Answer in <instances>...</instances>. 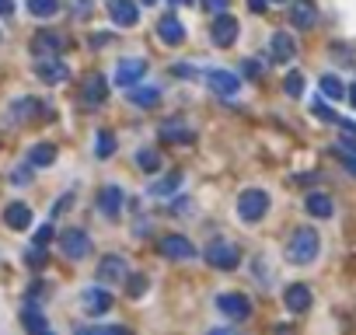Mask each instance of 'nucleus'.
<instances>
[{
    "label": "nucleus",
    "mask_w": 356,
    "mask_h": 335,
    "mask_svg": "<svg viewBox=\"0 0 356 335\" xmlns=\"http://www.w3.org/2000/svg\"><path fill=\"white\" fill-rule=\"evenodd\" d=\"M290 25L293 28H315L318 25V8L311 4V0H297V4L290 8Z\"/></svg>",
    "instance_id": "obj_16"
},
{
    "label": "nucleus",
    "mask_w": 356,
    "mask_h": 335,
    "mask_svg": "<svg viewBox=\"0 0 356 335\" xmlns=\"http://www.w3.org/2000/svg\"><path fill=\"white\" fill-rule=\"evenodd\" d=\"M143 74H147V63L136 60V56H129V60H123V63L116 67V84H123V88L129 91L133 84H140Z\"/></svg>",
    "instance_id": "obj_11"
},
{
    "label": "nucleus",
    "mask_w": 356,
    "mask_h": 335,
    "mask_svg": "<svg viewBox=\"0 0 356 335\" xmlns=\"http://www.w3.org/2000/svg\"><path fill=\"white\" fill-rule=\"evenodd\" d=\"M318 252H322V238L315 227H297L286 241V262H293V265H311L318 258Z\"/></svg>",
    "instance_id": "obj_1"
},
{
    "label": "nucleus",
    "mask_w": 356,
    "mask_h": 335,
    "mask_svg": "<svg viewBox=\"0 0 356 335\" xmlns=\"http://www.w3.org/2000/svg\"><path fill=\"white\" fill-rule=\"evenodd\" d=\"M210 39H213V45H220V49L234 45V39H238V21H234L231 14H220V18L213 21V28H210Z\"/></svg>",
    "instance_id": "obj_13"
},
{
    "label": "nucleus",
    "mask_w": 356,
    "mask_h": 335,
    "mask_svg": "<svg viewBox=\"0 0 356 335\" xmlns=\"http://www.w3.org/2000/svg\"><path fill=\"white\" fill-rule=\"evenodd\" d=\"M161 255H165V258H175V262H185V258L196 255V245H192L189 238H182V234H165V238H161Z\"/></svg>",
    "instance_id": "obj_8"
},
{
    "label": "nucleus",
    "mask_w": 356,
    "mask_h": 335,
    "mask_svg": "<svg viewBox=\"0 0 356 335\" xmlns=\"http://www.w3.org/2000/svg\"><path fill=\"white\" fill-rule=\"evenodd\" d=\"M210 335H241V332H234V328H213Z\"/></svg>",
    "instance_id": "obj_46"
},
{
    "label": "nucleus",
    "mask_w": 356,
    "mask_h": 335,
    "mask_svg": "<svg viewBox=\"0 0 356 335\" xmlns=\"http://www.w3.org/2000/svg\"><path fill=\"white\" fill-rule=\"evenodd\" d=\"M49 238H53V223H42V227L35 231V238H32V248H45Z\"/></svg>",
    "instance_id": "obj_35"
},
{
    "label": "nucleus",
    "mask_w": 356,
    "mask_h": 335,
    "mask_svg": "<svg viewBox=\"0 0 356 335\" xmlns=\"http://www.w3.org/2000/svg\"><path fill=\"white\" fill-rule=\"evenodd\" d=\"M283 91H286L290 98H300V94H304V74H300V70H290L286 81H283Z\"/></svg>",
    "instance_id": "obj_32"
},
{
    "label": "nucleus",
    "mask_w": 356,
    "mask_h": 335,
    "mask_svg": "<svg viewBox=\"0 0 356 335\" xmlns=\"http://www.w3.org/2000/svg\"><path fill=\"white\" fill-rule=\"evenodd\" d=\"M21 325L28 328V335H49V325H45V314L35 307V304H25L21 311Z\"/></svg>",
    "instance_id": "obj_23"
},
{
    "label": "nucleus",
    "mask_w": 356,
    "mask_h": 335,
    "mask_svg": "<svg viewBox=\"0 0 356 335\" xmlns=\"http://www.w3.org/2000/svg\"><path fill=\"white\" fill-rule=\"evenodd\" d=\"M158 133H161V140H171V143H192V140H196V133H192V130L185 126V119H178V116H175V119H165Z\"/></svg>",
    "instance_id": "obj_18"
},
{
    "label": "nucleus",
    "mask_w": 356,
    "mask_h": 335,
    "mask_svg": "<svg viewBox=\"0 0 356 335\" xmlns=\"http://www.w3.org/2000/svg\"><path fill=\"white\" fill-rule=\"evenodd\" d=\"M77 335H98L94 328H77Z\"/></svg>",
    "instance_id": "obj_47"
},
{
    "label": "nucleus",
    "mask_w": 356,
    "mask_h": 335,
    "mask_svg": "<svg viewBox=\"0 0 356 335\" xmlns=\"http://www.w3.org/2000/svg\"><path fill=\"white\" fill-rule=\"evenodd\" d=\"M60 248H63L67 258H87L91 255V238L81 227H70V231L60 234Z\"/></svg>",
    "instance_id": "obj_6"
},
{
    "label": "nucleus",
    "mask_w": 356,
    "mask_h": 335,
    "mask_svg": "<svg viewBox=\"0 0 356 335\" xmlns=\"http://www.w3.org/2000/svg\"><path fill=\"white\" fill-rule=\"evenodd\" d=\"M63 49V35L60 32H49L42 28L35 39H32V52L39 56V60H56V52Z\"/></svg>",
    "instance_id": "obj_7"
},
{
    "label": "nucleus",
    "mask_w": 356,
    "mask_h": 335,
    "mask_svg": "<svg viewBox=\"0 0 356 335\" xmlns=\"http://www.w3.org/2000/svg\"><path fill=\"white\" fill-rule=\"evenodd\" d=\"M56 161V147L53 143H35L28 150V168H49Z\"/></svg>",
    "instance_id": "obj_27"
},
{
    "label": "nucleus",
    "mask_w": 356,
    "mask_h": 335,
    "mask_svg": "<svg viewBox=\"0 0 356 335\" xmlns=\"http://www.w3.org/2000/svg\"><path fill=\"white\" fill-rule=\"evenodd\" d=\"M49 335H53V332H49Z\"/></svg>",
    "instance_id": "obj_51"
},
{
    "label": "nucleus",
    "mask_w": 356,
    "mask_h": 335,
    "mask_svg": "<svg viewBox=\"0 0 356 335\" xmlns=\"http://www.w3.org/2000/svg\"><path fill=\"white\" fill-rule=\"evenodd\" d=\"M241 70H244L248 77H259V74H262V67H259L255 60H244V63H241Z\"/></svg>",
    "instance_id": "obj_39"
},
{
    "label": "nucleus",
    "mask_w": 356,
    "mask_h": 335,
    "mask_svg": "<svg viewBox=\"0 0 356 335\" xmlns=\"http://www.w3.org/2000/svg\"><path fill=\"white\" fill-rule=\"evenodd\" d=\"M207 81H210V88H213L217 94H224V98H234V94L241 91V81H238L234 74H227V70H210Z\"/></svg>",
    "instance_id": "obj_19"
},
{
    "label": "nucleus",
    "mask_w": 356,
    "mask_h": 335,
    "mask_svg": "<svg viewBox=\"0 0 356 335\" xmlns=\"http://www.w3.org/2000/svg\"><path fill=\"white\" fill-rule=\"evenodd\" d=\"M70 206H74V196L67 192V196H63V199H60V203L53 206V216H56V213H63V210H70Z\"/></svg>",
    "instance_id": "obj_40"
},
{
    "label": "nucleus",
    "mask_w": 356,
    "mask_h": 335,
    "mask_svg": "<svg viewBox=\"0 0 356 335\" xmlns=\"http://www.w3.org/2000/svg\"><path fill=\"white\" fill-rule=\"evenodd\" d=\"M322 94H325V98H332V101H339V98H349V88H346L339 77L325 74V77H322Z\"/></svg>",
    "instance_id": "obj_28"
},
{
    "label": "nucleus",
    "mask_w": 356,
    "mask_h": 335,
    "mask_svg": "<svg viewBox=\"0 0 356 335\" xmlns=\"http://www.w3.org/2000/svg\"><path fill=\"white\" fill-rule=\"evenodd\" d=\"M202 258H207L213 269H224V272H231V269H238V262H241V252H238L231 241H210V248L202 252Z\"/></svg>",
    "instance_id": "obj_3"
},
{
    "label": "nucleus",
    "mask_w": 356,
    "mask_h": 335,
    "mask_svg": "<svg viewBox=\"0 0 356 335\" xmlns=\"http://www.w3.org/2000/svg\"><path fill=\"white\" fill-rule=\"evenodd\" d=\"M4 220H8L11 231H25L28 223H32V210H28L25 203H11V206L4 210Z\"/></svg>",
    "instance_id": "obj_25"
},
{
    "label": "nucleus",
    "mask_w": 356,
    "mask_h": 335,
    "mask_svg": "<svg viewBox=\"0 0 356 335\" xmlns=\"http://www.w3.org/2000/svg\"><path fill=\"white\" fill-rule=\"evenodd\" d=\"M276 4H280V0H276Z\"/></svg>",
    "instance_id": "obj_52"
},
{
    "label": "nucleus",
    "mask_w": 356,
    "mask_h": 335,
    "mask_svg": "<svg viewBox=\"0 0 356 335\" xmlns=\"http://www.w3.org/2000/svg\"><path fill=\"white\" fill-rule=\"evenodd\" d=\"M109 14H112V21H116V25L129 28V25H136L140 8H136V0H109Z\"/></svg>",
    "instance_id": "obj_15"
},
{
    "label": "nucleus",
    "mask_w": 356,
    "mask_h": 335,
    "mask_svg": "<svg viewBox=\"0 0 356 335\" xmlns=\"http://www.w3.org/2000/svg\"><path fill=\"white\" fill-rule=\"evenodd\" d=\"M266 213H269V192H262V189H244V192L238 196V216H241L244 223H259Z\"/></svg>",
    "instance_id": "obj_2"
},
{
    "label": "nucleus",
    "mask_w": 356,
    "mask_h": 335,
    "mask_svg": "<svg viewBox=\"0 0 356 335\" xmlns=\"http://www.w3.org/2000/svg\"><path fill=\"white\" fill-rule=\"evenodd\" d=\"M81 94H84V101H87V105H101V101L109 98V81L101 77V74H91V77L84 81Z\"/></svg>",
    "instance_id": "obj_20"
},
{
    "label": "nucleus",
    "mask_w": 356,
    "mask_h": 335,
    "mask_svg": "<svg viewBox=\"0 0 356 335\" xmlns=\"http://www.w3.org/2000/svg\"><path fill=\"white\" fill-rule=\"evenodd\" d=\"M98 279L101 283H123V279H129V269L119 255H105L98 262Z\"/></svg>",
    "instance_id": "obj_9"
},
{
    "label": "nucleus",
    "mask_w": 356,
    "mask_h": 335,
    "mask_svg": "<svg viewBox=\"0 0 356 335\" xmlns=\"http://www.w3.org/2000/svg\"><path fill=\"white\" fill-rule=\"evenodd\" d=\"M349 101H353V108H356V84L349 88Z\"/></svg>",
    "instance_id": "obj_48"
},
{
    "label": "nucleus",
    "mask_w": 356,
    "mask_h": 335,
    "mask_svg": "<svg viewBox=\"0 0 356 335\" xmlns=\"http://www.w3.org/2000/svg\"><path fill=\"white\" fill-rule=\"evenodd\" d=\"M182 182H185V175H182V172H171L168 179H158L154 185H150V196H154V199H171V196L182 189Z\"/></svg>",
    "instance_id": "obj_22"
},
{
    "label": "nucleus",
    "mask_w": 356,
    "mask_h": 335,
    "mask_svg": "<svg viewBox=\"0 0 356 335\" xmlns=\"http://www.w3.org/2000/svg\"><path fill=\"white\" fill-rule=\"evenodd\" d=\"M339 157H342V161H346V168H349V172H353V175H356V154H339Z\"/></svg>",
    "instance_id": "obj_43"
},
{
    "label": "nucleus",
    "mask_w": 356,
    "mask_h": 335,
    "mask_svg": "<svg viewBox=\"0 0 356 335\" xmlns=\"http://www.w3.org/2000/svg\"><path fill=\"white\" fill-rule=\"evenodd\" d=\"M143 4H158V0H143Z\"/></svg>",
    "instance_id": "obj_50"
},
{
    "label": "nucleus",
    "mask_w": 356,
    "mask_h": 335,
    "mask_svg": "<svg viewBox=\"0 0 356 335\" xmlns=\"http://www.w3.org/2000/svg\"><path fill=\"white\" fill-rule=\"evenodd\" d=\"M283 304L293 311V314H304L311 304H315V294L304 287V283H293V287H286V294H283Z\"/></svg>",
    "instance_id": "obj_14"
},
{
    "label": "nucleus",
    "mask_w": 356,
    "mask_h": 335,
    "mask_svg": "<svg viewBox=\"0 0 356 335\" xmlns=\"http://www.w3.org/2000/svg\"><path fill=\"white\" fill-rule=\"evenodd\" d=\"M81 311L91 314V318L109 314V311H112V294H109L105 287H87V290H81Z\"/></svg>",
    "instance_id": "obj_4"
},
{
    "label": "nucleus",
    "mask_w": 356,
    "mask_h": 335,
    "mask_svg": "<svg viewBox=\"0 0 356 335\" xmlns=\"http://www.w3.org/2000/svg\"><path fill=\"white\" fill-rule=\"evenodd\" d=\"M98 335H133V332L123 325H109V328H98Z\"/></svg>",
    "instance_id": "obj_38"
},
{
    "label": "nucleus",
    "mask_w": 356,
    "mask_h": 335,
    "mask_svg": "<svg viewBox=\"0 0 356 335\" xmlns=\"http://www.w3.org/2000/svg\"><path fill=\"white\" fill-rule=\"evenodd\" d=\"M136 168H143V172H150V175H154L158 168H161V154H158V150H150V147L136 150Z\"/></svg>",
    "instance_id": "obj_30"
},
{
    "label": "nucleus",
    "mask_w": 356,
    "mask_h": 335,
    "mask_svg": "<svg viewBox=\"0 0 356 335\" xmlns=\"http://www.w3.org/2000/svg\"><path fill=\"white\" fill-rule=\"evenodd\" d=\"M74 11H77V14H87V11H91V0H74Z\"/></svg>",
    "instance_id": "obj_42"
},
{
    "label": "nucleus",
    "mask_w": 356,
    "mask_h": 335,
    "mask_svg": "<svg viewBox=\"0 0 356 335\" xmlns=\"http://www.w3.org/2000/svg\"><path fill=\"white\" fill-rule=\"evenodd\" d=\"M217 311L231 321H248L251 318V301L244 294H220L217 297Z\"/></svg>",
    "instance_id": "obj_5"
},
{
    "label": "nucleus",
    "mask_w": 356,
    "mask_h": 335,
    "mask_svg": "<svg viewBox=\"0 0 356 335\" xmlns=\"http://www.w3.org/2000/svg\"><path fill=\"white\" fill-rule=\"evenodd\" d=\"M175 4H192V0H175Z\"/></svg>",
    "instance_id": "obj_49"
},
{
    "label": "nucleus",
    "mask_w": 356,
    "mask_h": 335,
    "mask_svg": "<svg viewBox=\"0 0 356 335\" xmlns=\"http://www.w3.org/2000/svg\"><path fill=\"white\" fill-rule=\"evenodd\" d=\"M248 8L255 11V14H262V11H266V0H248Z\"/></svg>",
    "instance_id": "obj_44"
},
{
    "label": "nucleus",
    "mask_w": 356,
    "mask_h": 335,
    "mask_svg": "<svg viewBox=\"0 0 356 335\" xmlns=\"http://www.w3.org/2000/svg\"><path fill=\"white\" fill-rule=\"evenodd\" d=\"M32 108H42V105H39L35 98H18V101H11L8 112H11L14 123H21V119H32Z\"/></svg>",
    "instance_id": "obj_29"
},
{
    "label": "nucleus",
    "mask_w": 356,
    "mask_h": 335,
    "mask_svg": "<svg viewBox=\"0 0 356 335\" xmlns=\"http://www.w3.org/2000/svg\"><path fill=\"white\" fill-rule=\"evenodd\" d=\"M202 8L220 18V14H227V0H202Z\"/></svg>",
    "instance_id": "obj_36"
},
{
    "label": "nucleus",
    "mask_w": 356,
    "mask_h": 335,
    "mask_svg": "<svg viewBox=\"0 0 356 335\" xmlns=\"http://www.w3.org/2000/svg\"><path fill=\"white\" fill-rule=\"evenodd\" d=\"M94 154H98V157H112V154H116V136H112V133H98Z\"/></svg>",
    "instance_id": "obj_33"
},
{
    "label": "nucleus",
    "mask_w": 356,
    "mask_h": 335,
    "mask_svg": "<svg viewBox=\"0 0 356 335\" xmlns=\"http://www.w3.org/2000/svg\"><path fill=\"white\" fill-rule=\"evenodd\" d=\"M25 262H28V265H45V248H32V252L25 255Z\"/></svg>",
    "instance_id": "obj_37"
},
{
    "label": "nucleus",
    "mask_w": 356,
    "mask_h": 335,
    "mask_svg": "<svg viewBox=\"0 0 356 335\" xmlns=\"http://www.w3.org/2000/svg\"><path fill=\"white\" fill-rule=\"evenodd\" d=\"M14 11V0H0V14H11Z\"/></svg>",
    "instance_id": "obj_45"
},
{
    "label": "nucleus",
    "mask_w": 356,
    "mask_h": 335,
    "mask_svg": "<svg viewBox=\"0 0 356 335\" xmlns=\"http://www.w3.org/2000/svg\"><path fill=\"white\" fill-rule=\"evenodd\" d=\"M28 11L35 18H53L60 11V0H28Z\"/></svg>",
    "instance_id": "obj_31"
},
{
    "label": "nucleus",
    "mask_w": 356,
    "mask_h": 335,
    "mask_svg": "<svg viewBox=\"0 0 356 335\" xmlns=\"http://www.w3.org/2000/svg\"><path fill=\"white\" fill-rule=\"evenodd\" d=\"M126 294H129L133 301H136V297H143V294H147V276H140V272H136V276H129Z\"/></svg>",
    "instance_id": "obj_34"
},
{
    "label": "nucleus",
    "mask_w": 356,
    "mask_h": 335,
    "mask_svg": "<svg viewBox=\"0 0 356 335\" xmlns=\"http://www.w3.org/2000/svg\"><path fill=\"white\" fill-rule=\"evenodd\" d=\"M158 39H161L165 45H182V42H185V28H182V21H178L175 14H165V18L158 21Z\"/></svg>",
    "instance_id": "obj_17"
},
{
    "label": "nucleus",
    "mask_w": 356,
    "mask_h": 335,
    "mask_svg": "<svg viewBox=\"0 0 356 335\" xmlns=\"http://www.w3.org/2000/svg\"><path fill=\"white\" fill-rule=\"evenodd\" d=\"M304 206H308V213L318 216V220H325V216L335 213V203H332V196H325V192H311L308 199H304Z\"/></svg>",
    "instance_id": "obj_24"
},
{
    "label": "nucleus",
    "mask_w": 356,
    "mask_h": 335,
    "mask_svg": "<svg viewBox=\"0 0 356 335\" xmlns=\"http://www.w3.org/2000/svg\"><path fill=\"white\" fill-rule=\"evenodd\" d=\"M175 74H178V77H196V67H185V63H178V67H175Z\"/></svg>",
    "instance_id": "obj_41"
},
{
    "label": "nucleus",
    "mask_w": 356,
    "mask_h": 335,
    "mask_svg": "<svg viewBox=\"0 0 356 335\" xmlns=\"http://www.w3.org/2000/svg\"><path fill=\"white\" fill-rule=\"evenodd\" d=\"M126 98L133 101V105H143V108H150V105H158L161 101V88H154V84H147V88H129L126 91Z\"/></svg>",
    "instance_id": "obj_26"
},
{
    "label": "nucleus",
    "mask_w": 356,
    "mask_h": 335,
    "mask_svg": "<svg viewBox=\"0 0 356 335\" xmlns=\"http://www.w3.org/2000/svg\"><path fill=\"white\" fill-rule=\"evenodd\" d=\"M269 52H273L276 63H290L293 56H297V42H293V35H290V32H273V39H269Z\"/></svg>",
    "instance_id": "obj_12"
},
{
    "label": "nucleus",
    "mask_w": 356,
    "mask_h": 335,
    "mask_svg": "<svg viewBox=\"0 0 356 335\" xmlns=\"http://www.w3.org/2000/svg\"><path fill=\"white\" fill-rule=\"evenodd\" d=\"M35 74H39L42 84H63V81L70 77V67H67L63 60H39V63H35Z\"/></svg>",
    "instance_id": "obj_10"
},
{
    "label": "nucleus",
    "mask_w": 356,
    "mask_h": 335,
    "mask_svg": "<svg viewBox=\"0 0 356 335\" xmlns=\"http://www.w3.org/2000/svg\"><path fill=\"white\" fill-rule=\"evenodd\" d=\"M98 210L116 220L119 210H123V189H119V185H105V189L98 192Z\"/></svg>",
    "instance_id": "obj_21"
}]
</instances>
